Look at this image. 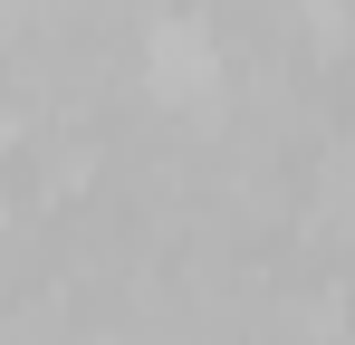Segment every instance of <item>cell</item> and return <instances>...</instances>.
I'll return each mask as SVG.
<instances>
[{
	"label": "cell",
	"mask_w": 355,
	"mask_h": 345,
	"mask_svg": "<svg viewBox=\"0 0 355 345\" xmlns=\"http://www.w3.org/2000/svg\"><path fill=\"white\" fill-rule=\"evenodd\" d=\"M144 77H154V96H211V77H221V48H211V29L202 19H154V39H144Z\"/></svg>",
	"instance_id": "cell-1"
}]
</instances>
